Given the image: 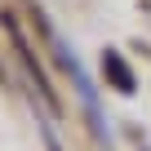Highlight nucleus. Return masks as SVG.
Returning <instances> with one entry per match:
<instances>
[{"mask_svg": "<svg viewBox=\"0 0 151 151\" xmlns=\"http://www.w3.org/2000/svg\"><path fill=\"white\" fill-rule=\"evenodd\" d=\"M49 49H53V53L62 58V67H67V76H71V85L80 89V102H85V111H89V124L98 129V138H107V120H102V107H98V93H93V85H89V76L80 71V58L71 53V45H67V40H62V36H58L53 27H49Z\"/></svg>", "mask_w": 151, "mask_h": 151, "instance_id": "f257e3e1", "label": "nucleus"}, {"mask_svg": "<svg viewBox=\"0 0 151 151\" xmlns=\"http://www.w3.org/2000/svg\"><path fill=\"white\" fill-rule=\"evenodd\" d=\"M5 27H9V36H14V49H18V58H22V67H27V76H31V85L45 93V102L58 111V93H53V85L45 80V71H40V62H36V53H31V45H27V36L18 31V22H14V14H5Z\"/></svg>", "mask_w": 151, "mask_h": 151, "instance_id": "f03ea898", "label": "nucleus"}, {"mask_svg": "<svg viewBox=\"0 0 151 151\" xmlns=\"http://www.w3.org/2000/svg\"><path fill=\"white\" fill-rule=\"evenodd\" d=\"M102 71H107V80H111L120 93H133V71H129V62H120V53H116V49H107V53H102Z\"/></svg>", "mask_w": 151, "mask_h": 151, "instance_id": "7ed1b4c3", "label": "nucleus"}]
</instances>
